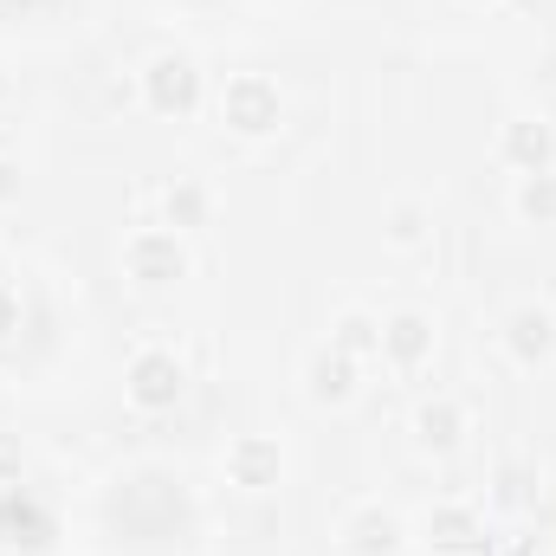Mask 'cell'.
Here are the masks:
<instances>
[{
    "mask_svg": "<svg viewBox=\"0 0 556 556\" xmlns=\"http://www.w3.org/2000/svg\"><path fill=\"white\" fill-rule=\"evenodd\" d=\"M0 194H13V168L7 162H0Z\"/></svg>",
    "mask_w": 556,
    "mask_h": 556,
    "instance_id": "obj_18",
    "label": "cell"
},
{
    "mask_svg": "<svg viewBox=\"0 0 556 556\" xmlns=\"http://www.w3.org/2000/svg\"><path fill=\"white\" fill-rule=\"evenodd\" d=\"M427 356H433V324L420 311H395L382 324V363L389 369H420Z\"/></svg>",
    "mask_w": 556,
    "mask_h": 556,
    "instance_id": "obj_9",
    "label": "cell"
},
{
    "mask_svg": "<svg viewBox=\"0 0 556 556\" xmlns=\"http://www.w3.org/2000/svg\"><path fill=\"white\" fill-rule=\"evenodd\" d=\"M207 214H214V188H207V181H175V188H168V227H175V233L201 227Z\"/></svg>",
    "mask_w": 556,
    "mask_h": 556,
    "instance_id": "obj_13",
    "label": "cell"
},
{
    "mask_svg": "<svg viewBox=\"0 0 556 556\" xmlns=\"http://www.w3.org/2000/svg\"><path fill=\"white\" fill-rule=\"evenodd\" d=\"M124 395H130V408H142V415L175 408V402L188 395V369H181V356L162 350V343H142L137 356H130V369H124Z\"/></svg>",
    "mask_w": 556,
    "mask_h": 556,
    "instance_id": "obj_1",
    "label": "cell"
},
{
    "mask_svg": "<svg viewBox=\"0 0 556 556\" xmlns=\"http://www.w3.org/2000/svg\"><path fill=\"white\" fill-rule=\"evenodd\" d=\"M278 117H285V98H278L273 78L240 72V78L220 85V124H227L233 137H273Z\"/></svg>",
    "mask_w": 556,
    "mask_h": 556,
    "instance_id": "obj_2",
    "label": "cell"
},
{
    "mask_svg": "<svg viewBox=\"0 0 556 556\" xmlns=\"http://www.w3.org/2000/svg\"><path fill=\"white\" fill-rule=\"evenodd\" d=\"M498 337H505V356H511L518 369L556 363V311H544V304H518Z\"/></svg>",
    "mask_w": 556,
    "mask_h": 556,
    "instance_id": "obj_5",
    "label": "cell"
},
{
    "mask_svg": "<svg viewBox=\"0 0 556 556\" xmlns=\"http://www.w3.org/2000/svg\"><path fill=\"white\" fill-rule=\"evenodd\" d=\"M356 356H343L337 343H324L311 363H304V389H311V402H350L356 395Z\"/></svg>",
    "mask_w": 556,
    "mask_h": 556,
    "instance_id": "obj_10",
    "label": "cell"
},
{
    "mask_svg": "<svg viewBox=\"0 0 556 556\" xmlns=\"http://www.w3.org/2000/svg\"><path fill=\"white\" fill-rule=\"evenodd\" d=\"M479 531H485V525H479V511H472V505H440V511L427 518V538H433L440 551H472V544H479Z\"/></svg>",
    "mask_w": 556,
    "mask_h": 556,
    "instance_id": "obj_12",
    "label": "cell"
},
{
    "mask_svg": "<svg viewBox=\"0 0 556 556\" xmlns=\"http://www.w3.org/2000/svg\"><path fill=\"white\" fill-rule=\"evenodd\" d=\"M498 162L518 168V175H551L556 168V130L544 117H511L498 130Z\"/></svg>",
    "mask_w": 556,
    "mask_h": 556,
    "instance_id": "obj_8",
    "label": "cell"
},
{
    "mask_svg": "<svg viewBox=\"0 0 556 556\" xmlns=\"http://www.w3.org/2000/svg\"><path fill=\"white\" fill-rule=\"evenodd\" d=\"M188 247H181V233L175 227H142L124 240V273L137 278L142 291H162V285H181L188 278Z\"/></svg>",
    "mask_w": 556,
    "mask_h": 556,
    "instance_id": "obj_3",
    "label": "cell"
},
{
    "mask_svg": "<svg viewBox=\"0 0 556 556\" xmlns=\"http://www.w3.org/2000/svg\"><path fill=\"white\" fill-rule=\"evenodd\" d=\"M511 207H518L525 220L551 227V220H556V168H551V175H518V194H511Z\"/></svg>",
    "mask_w": 556,
    "mask_h": 556,
    "instance_id": "obj_15",
    "label": "cell"
},
{
    "mask_svg": "<svg viewBox=\"0 0 556 556\" xmlns=\"http://www.w3.org/2000/svg\"><path fill=\"white\" fill-rule=\"evenodd\" d=\"M227 479L240 492H273L278 479H285V446H278L273 433H240L227 446Z\"/></svg>",
    "mask_w": 556,
    "mask_h": 556,
    "instance_id": "obj_7",
    "label": "cell"
},
{
    "mask_svg": "<svg viewBox=\"0 0 556 556\" xmlns=\"http://www.w3.org/2000/svg\"><path fill=\"white\" fill-rule=\"evenodd\" d=\"M420 233H427V207H420V201H402V207L389 214V240H395V247H415Z\"/></svg>",
    "mask_w": 556,
    "mask_h": 556,
    "instance_id": "obj_16",
    "label": "cell"
},
{
    "mask_svg": "<svg viewBox=\"0 0 556 556\" xmlns=\"http://www.w3.org/2000/svg\"><path fill=\"white\" fill-rule=\"evenodd\" d=\"M7 330H20V291L13 285H0V337Z\"/></svg>",
    "mask_w": 556,
    "mask_h": 556,
    "instance_id": "obj_17",
    "label": "cell"
},
{
    "mask_svg": "<svg viewBox=\"0 0 556 556\" xmlns=\"http://www.w3.org/2000/svg\"><path fill=\"white\" fill-rule=\"evenodd\" d=\"M472 7H479V0H472Z\"/></svg>",
    "mask_w": 556,
    "mask_h": 556,
    "instance_id": "obj_19",
    "label": "cell"
},
{
    "mask_svg": "<svg viewBox=\"0 0 556 556\" xmlns=\"http://www.w3.org/2000/svg\"><path fill=\"white\" fill-rule=\"evenodd\" d=\"M343 356H356V363H369V356H382V324L376 317H363V311H343L337 317V337H330Z\"/></svg>",
    "mask_w": 556,
    "mask_h": 556,
    "instance_id": "obj_14",
    "label": "cell"
},
{
    "mask_svg": "<svg viewBox=\"0 0 556 556\" xmlns=\"http://www.w3.org/2000/svg\"><path fill=\"white\" fill-rule=\"evenodd\" d=\"M142 104L155 117H188L201 104V65L188 52H155L142 65Z\"/></svg>",
    "mask_w": 556,
    "mask_h": 556,
    "instance_id": "obj_4",
    "label": "cell"
},
{
    "mask_svg": "<svg viewBox=\"0 0 556 556\" xmlns=\"http://www.w3.org/2000/svg\"><path fill=\"white\" fill-rule=\"evenodd\" d=\"M402 518L382 511V505H356L343 525H337V551L343 556H402Z\"/></svg>",
    "mask_w": 556,
    "mask_h": 556,
    "instance_id": "obj_6",
    "label": "cell"
},
{
    "mask_svg": "<svg viewBox=\"0 0 556 556\" xmlns=\"http://www.w3.org/2000/svg\"><path fill=\"white\" fill-rule=\"evenodd\" d=\"M415 433H420V446H433V453H453V446H459V433H466V408H459L453 395H433V402H420Z\"/></svg>",
    "mask_w": 556,
    "mask_h": 556,
    "instance_id": "obj_11",
    "label": "cell"
}]
</instances>
